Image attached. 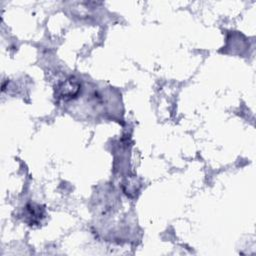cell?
Returning <instances> with one entry per match:
<instances>
[{"label":"cell","mask_w":256,"mask_h":256,"mask_svg":"<svg viewBox=\"0 0 256 256\" xmlns=\"http://www.w3.org/2000/svg\"><path fill=\"white\" fill-rule=\"evenodd\" d=\"M80 85L76 80H73L72 78L67 79L64 81L59 87H58V92L57 94L59 97L63 99H69L74 96H76L79 92Z\"/></svg>","instance_id":"6da1fadb"}]
</instances>
